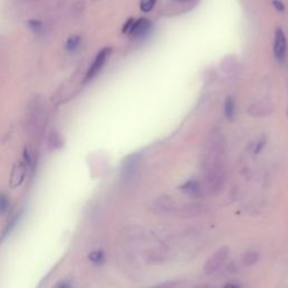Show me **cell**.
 Segmentation results:
<instances>
[{
  "mask_svg": "<svg viewBox=\"0 0 288 288\" xmlns=\"http://www.w3.org/2000/svg\"><path fill=\"white\" fill-rule=\"evenodd\" d=\"M176 285H177L176 283L168 282V283H163V284H160V285L151 287V288H174V287H176Z\"/></svg>",
  "mask_w": 288,
  "mask_h": 288,
  "instance_id": "ffe728a7",
  "label": "cell"
},
{
  "mask_svg": "<svg viewBox=\"0 0 288 288\" xmlns=\"http://www.w3.org/2000/svg\"><path fill=\"white\" fill-rule=\"evenodd\" d=\"M181 188L185 193H187L188 195H192V196H196L197 194L200 193V185H198V182L196 180L187 181L186 184L181 187Z\"/></svg>",
  "mask_w": 288,
  "mask_h": 288,
  "instance_id": "7c38bea8",
  "label": "cell"
},
{
  "mask_svg": "<svg viewBox=\"0 0 288 288\" xmlns=\"http://www.w3.org/2000/svg\"><path fill=\"white\" fill-rule=\"evenodd\" d=\"M57 288H70V286H69V285H67V284H63V285H61V286L57 287Z\"/></svg>",
  "mask_w": 288,
  "mask_h": 288,
  "instance_id": "603a6c76",
  "label": "cell"
},
{
  "mask_svg": "<svg viewBox=\"0 0 288 288\" xmlns=\"http://www.w3.org/2000/svg\"><path fill=\"white\" fill-rule=\"evenodd\" d=\"M258 260H259V254L252 251V252H248V254L243 256L242 261L246 266H252V264L258 262Z\"/></svg>",
  "mask_w": 288,
  "mask_h": 288,
  "instance_id": "5bb4252c",
  "label": "cell"
},
{
  "mask_svg": "<svg viewBox=\"0 0 288 288\" xmlns=\"http://www.w3.org/2000/svg\"><path fill=\"white\" fill-rule=\"evenodd\" d=\"M26 163H19V165L14 169L13 171V176H11V186L13 187H17L19 186L24 180L25 178V173H26Z\"/></svg>",
  "mask_w": 288,
  "mask_h": 288,
  "instance_id": "ba28073f",
  "label": "cell"
},
{
  "mask_svg": "<svg viewBox=\"0 0 288 288\" xmlns=\"http://www.w3.org/2000/svg\"><path fill=\"white\" fill-rule=\"evenodd\" d=\"M272 108L269 104H255L249 110L250 114L255 116H264L267 114H270Z\"/></svg>",
  "mask_w": 288,
  "mask_h": 288,
  "instance_id": "30bf717a",
  "label": "cell"
},
{
  "mask_svg": "<svg viewBox=\"0 0 288 288\" xmlns=\"http://www.w3.org/2000/svg\"><path fill=\"white\" fill-rule=\"evenodd\" d=\"M150 27H151V22L149 21V19L141 18L132 24V27L131 29L128 30V33H130L133 37H142L143 35H145L147 32H149Z\"/></svg>",
  "mask_w": 288,
  "mask_h": 288,
  "instance_id": "52a82bcc",
  "label": "cell"
},
{
  "mask_svg": "<svg viewBox=\"0 0 288 288\" xmlns=\"http://www.w3.org/2000/svg\"><path fill=\"white\" fill-rule=\"evenodd\" d=\"M229 252L230 250L228 247H222L219 249V250L215 251V254L209 257L204 266V270L206 274L208 275L215 274V272L219 270L222 266H223L224 262L227 261Z\"/></svg>",
  "mask_w": 288,
  "mask_h": 288,
  "instance_id": "7a4b0ae2",
  "label": "cell"
},
{
  "mask_svg": "<svg viewBox=\"0 0 288 288\" xmlns=\"http://www.w3.org/2000/svg\"><path fill=\"white\" fill-rule=\"evenodd\" d=\"M50 143H53L54 147H59L62 144V139L58 133H52L51 136H50Z\"/></svg>",
  "mask_w": 288,
  "mask_h": 288,
  "instance_id": "d6986e66",
  "label": "cell"
},
{
  "mask_svg": "<svg viewBox=\"0 0 288 288\" xmlns=\"http://www.w3.org/2000/svg\"><path fill=\"white\" fill-rule=\"evenodd\" d=\"M27 25H29V27L33 32H41L43 29V23L41 21H35V19H33V21H29L27 23Z\"/></svg>",
  "mask_w": 288,
  "mask_h": 288,
  "instance_id": "ac0fdd59",
  "label": "cell"
},
{
  "mask_svg": "<svg viewBox=\"0 0 288 288\" xmlns=\"http://www.w3.org/2000/svg\"><path fill=\"white\" fill-rule=\"evenodd\" d=\"M112 50L110 48H105L100 51L98 54H97L95 60H93L92 64L89 68L87 75L85 77V83H88V81H91L93 78L97 77V75L102 71L104 65L106 64V62L108 60V58L111 56Z\"/></svg>",
  "mask_w": 288,
  "mask_h": 288,
  "instance_id": "3957f363",
  "label": "cell"
},
{
  "mask_svg": "<svg viewBox=\"0 0 288 288\" xmlns=\"http://www.w3.org/2000/svg\"><path fill=\"white\" fill-rule=\"evenodd\" d=\"M157 2V0H142L141 1V9L144 13H149L150 10H152V8Z\"/></svg>",
  "mask_w": 288,
  "mask_h": 288,
  "instance_id": "e0dca14e",
  "label": "cell"
},
{
  "mask_svg": "<svg viewBox=\"0 0 288 288\" xmlns=\"http://www.w3.org/2000/svg\"><path fill=\"white\" fill-rule=\"evenodd\" d=\"M224 288H241V287L239 285H236V284L231 283V284H227V285L224 286Z\"/></svg>",
  "mask_w": 288,
  "mask_h": 288,
  "instance_id": "7402d4cb",
  "label": "cell"
},
{
  "mask_svg": "<svg viewBox=\"0 0 288 288\" xmlns=\"http://www.w3.org/2000/svg\"><path fill=\"white\" fill-rule=\"evenodd\" d=\"M201 213H202V208L201 206L197 204L182 206V207L177 212V214L180 217H195L200 215Z\"/></svg>",
  "mask_w": 288,
  "mask_h": 288,
  "instance_id": "9c48e42d",
  "label": "cell"
},
{
  "mask_svg": "<svg viewBox=\"0 0 288 288\" xmlns=\"http://www.w3.org/2000/svg\"><path fill=\"white\" fill-rule=\"evenodd\" d=\"M81 44V37L78 35H72L68 38L67 43H65V50L69 52H75L79 49Z\"/></svg>",
  "mask_w": 288,
  "mask_h": 288,
  "instance_id": "8fae6325",
  "label": "cell"
},
{
  "mask_svg": "<svg viewBox=\"0 0 288 288\" xmlns=\"http://www.w3.org/2000/svg\"><path fill=\"white\" fill-rule=\"evenodd\" d=\"M198 288H204V287H198Z\"/></svg>",
  "mask_w": 288,
  "mask_h": 288,
  "instance_id": "cb8c5ba5",
  "label": "cell"
},
{
  "mask_svg": "<svg viewBox=\"0 0 288 288\" xmlns=\"http://www.w3.org/2000/svg\"><path fill=\"white\" fill-rule=\"evenodd\" d=\"M234 111H235L234 99H233L232 97H228L227 100H225V103H224L225 116H227L229 119H232L233 116H234Z\"/></svg>",
  "mask_w": 288,
  "mask_h": 288,
  "instance_id": "4fadbf2b",
  "label": "cell"
},
{
  "mask_svg": "<svg viewBox=\"0 0 288 288\" xmlns=\"http://www.w3.org/2000/svg\"><path fill=\"white\" fill-rule=\"evenodd\" d=\"M89 260H90L91 262L96 263V264H99V263H103L104 260H105V255L102 250H97V251H92L90 255H89Z\"/></svg>",
  "mask_w": 288,
  "mask_h": 288,
  "instance_id": "9a60e30c",
  "label": "cell"
},
{
  "mask_svg": "<svg viewBox=\"0 0 288 288\" xmlns=\"http://www.w3.org/2000/svg\"><path fill=\"white\" fill-rule=\"evenodd\" d=\"M274 6H275L276 8H277L279 11L284 10V5H283L282 2H279V1H274Z\"/></svg>",
  "mask_w": 288,
  "mask_h": 288,
  "instance_id": "44dd1931",
  "label": "cell"
},
{
  "mask_svg": "<svg viewBox=\"0 0 288 288\" xmlns=\"http://www.w3.org/2000/svg\"><path fill=\"white\" fill-rule=\"evenodd\" d=\"M140 166V155L133 154L131 157H128L125 161H124L123 165V178L125 180H132L135 177L136 173L139 170Z\"/></svg>",
  "mask_w": 288,
  "mask_h": 288,
  "instance_id": "277c9868",
  "label": "cell"
},
{
  "mask_svg": "<svg viewBox=\"0 0 288 288\" xmlns=\"http://www.w3.org/2000/svg\"><path fill=\"white\" fill-rule=\"evenodd\" d=\"M286 49H287V42L286 36L284 32L280 29L276 30L275 34V43H274V54L275 58L278 61H283L286 57Z\"/></svg>",
  "mask_w": 288,
  "mask_h": 288,
  "instance_id": "5b68a950",
  "label": "cell"
},
{
  "mask_svg": "<svg viewBox=\"0 0 288 288\" xmlns=\"http://www.w3.org/2000/svg\"><path fill=\"white\" fill-rule=\"evenodd\" d=\"M174 208H176L174 202L173 201V198L169 196H163L158 198L153 204L154 213L160 214V215H166V214L173 213L174 211Z\"/></svg>",
  "mask_w": 288,
  "mask_h": 288,
  "instance_id": "8992f818",
  "label": "cell"
},
{
  "mask_svg": "<svg viewBox=\"0 0 288 288\" xmlns=\"http://www.w3.org/2000/svg\"><path fill=\"white\" fill-rule=\"evenodd\" d=\"M225 153H227V144L223 135L220 132H213L206 142L204 165L209 189L214 195H219L223 192L225 187V180H227Z\"/></svg>",
  "mask_w": 288,
  "mask_h": 288,
  "instance_id": "6da1fadb",
  "label": "cell"
},
{
  "mask_svg": "<svg viewBox=\"0 0 288 288\" xmlns=\"http://www.w3.org/2000/svg\"><path fill=\"white\" fill-rule=\"evenodd\" d=\"M9 208V200L8 196L5 194H0V215L6 214Z\"/></svg>",
  "mask_w": 288,
  "mask_h": 288,
  "instance_id": "2e32d148",
  "label": "cell"
}]
</instances>
